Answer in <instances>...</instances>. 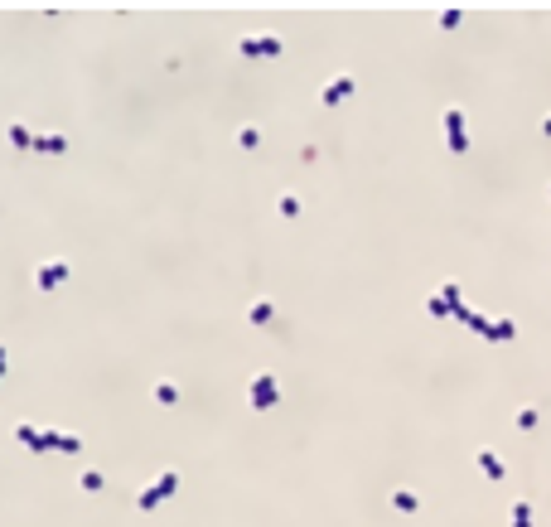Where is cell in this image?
I'll list each match as a JSON object with an SVG mask.
<instances>
[{"label": "cell", "mask_w": 551, "mask_h": 527, "mask_svg": "<svg viewBox=\"0 0 551 527\" xmlns=\"http://www.w3.org/2000/svg\"><path fill=\"white\" fill-rule=\"evenodd\" d=\"M247 397H252V407H256V412H271V407L281 402L276 373H256V378H252V392H247Z\"/></svg>", "instance_id": "cell-1"}, {"label": "cell", "mask_w": 551, "mask_h": 527, "mask_svg": "<svg viewBox=\"0 0 551 527\" xmlns=\"http://www.w3.org/2000/svg\"><path fill=\"white\" fill-rule=\"evenodd\" d=\"M174 489H179V474H174V469H165V474H160V479H155L140 498H135V508H140V513H150V508H155V503H165Z\"/></svg>", "instance_id": "cell-2"}, {"label": "cell", "mask_w": 551, "mask_h": 527, "mask_svg": "<svg viewBox=\"0 0 551 527\" xmlns=\"http://www.w3.org/2000/svg\"><path fill=\"white\" fill-rule=\"evenodd\" d=\"M237 54H242V58H281L286 44H281L276 34H261V39H237Z\"/></svg>", "instance_id": "cell-3"}, {"label": "cell", "mask_w": 551, "mask_h": 527, "mask_svg": "<svg viewBox=\"0 0 551 527\" xmlns=\"http://www.w3.org/2000/svg\"><path fill=\"white\" fill-rule=\"evenodd\" d=\"M445 136H450V150L454 155L469 150V131H464V111L459 106H445Z\"/></svg>", "instance_id": "cell-4"}, {"label": "cell", "mask_w": 551, "mask_h": 527, "mask_svg": "<svg viewBox=\"0 0 551 527\" xmlns=\"http://www.w3.org/2000/svg\"><path fill=\"white\" fill-rule=\"evenodd\" d=\"M63 281H68V261H63V257H54V261H44V266L34 271V286H39V291H58Z\"/></svg>", "instance_id": "cell-5"}, {"label": "cell", "mask_w": 551, "mask_h": 527, "mask_svg": "<svg viewBox=\"0 0 551 527\" xmlns=\"http://www.w3.org/2000/svg\"><path fill=\"white\" fill-rule=\"evenodd\" d=\"M474 464H479L493 484H503V479H508V464H503V460H498V450H488V445H484V450H474Z\"/></svg>", "instance_id": "cell-6"}, {"label": "cell", "mask_w": 551, "mask_h": 527, "mask_svg": "<svg viewBox=\"0 0 551 527\" xmlns=\"http://www.w3.org/2000/svg\"><path fill=\"white\" fill-rule=\"evenodd\" d=\"M348 97H353V78H334L329 88L320 92V102H324V106H338V102H348Z\"/></svg>", "instance_id": "cell-7"}, {"label": "cell", "mask_w": 551, "mask_h": 527, "mask_svg": "<svg viewBox=\"0 0 551 527\" xmlns=\"http://www.w3.org/2000/svg\"><path fill=\"white\" fill-rule=\"evenodd\" d=\"M5 140H10L15 150H34V136H29V126H19V121L5 126Z\"/></svg>", "instance_id": "cell-8"}, {"label": "cell", "mask_w": 551, "mask_h": 527, "mask_svg": "<svg viewBox=\"0 0 551 527\" xmlns=\"http://www.w3.org/2000/svg\"><path fill=\"white\" fill-rule=\"evenodd\" d=\"M34 150H44V155H63V150H68V136H58V131L34 136Z\"/></svg>", "instance_id": "cell-9"}, {"label": "cell", "mask_w": 551, "mask_h": 527, "mask_svg": "<svg viewBox=\"0 0 551 527\" xmlns=\"http://www.w3.org/2000/svg\"><path fill=\"white\" fill-rule=\"evenodd\" d=\"M513 334H518L513 319H488V334H484V339H488V343H508Z\"/></svg>", "instance_id": "cell-10"}, {"label": "cell", "mask_w": 551, "mask_h": 527, "mask_svg": "<svg viewBox=\"0 0 551 527\" xmlns=\"http://www.w3.org/2000/svg\"><path fill=\"white\" fill-rule=\"evenodd\" d=\"M271 315H276V305H271V300H252V310H247V319H252V324H271Z\"/></svg>", "instance_id": "cell-11"}, {"label": "cell", "mask_w": 551, "mask_h": 527, "mask_svg": "<svg viewBox=\"0 0 551 527\" xmlns=\"http://www.w3.org/2000/svg\"><path fill=\"white\" fill-rule=\"evenodd\" d=\"M392 503H397L402 513H416V508H421V498H416L411 489H392Z\"/></svg>", "instance_id": "cell-12"}, {"label": "cell", "mask_w": 551, "mask_h": 527, "mask_svg": "<svg viewBox=\"0 0 551 527\" xmlns=\"http://www.w3.org/2000/svg\"><path fill=\"white\" fill-rule=\"evenodd\" d=\"M155 402H160V407H174V402H179V387H174V382H155Z\"/></svg>", "instance_id": "cell-13"}, {"label": "cell", "mask_w": 551, "mask_h": 527, "mask_svg": "<svg viewBox=\"0 0 551 527\" xmlns=\"http://www.w3.org/2000/svg\"><path fill=\"white\" fill-rule=\"evenodd\" d=\"M237 145H242V150H256V145H261V131H256V126H242V131H237Z\"/></svg>", "instance_id": "cell-14"}, {"label": "cell", "mask_w": 551, "mask_h": 527, "mask_svg": "<svg viewBox=\"0 0 551 527\" xmlns=\"http://www.w3.org/2000/svg\"><path fill=\"white\" fill-rule=\"evenodd\" d=\"M15 440L29 445V450H39V430H34V425H15Z\"/></svg>", "instance_id": "cell-15"}, {"label": "cell", "mask_w": 551, "mask_h": 527, "mask_svg": "<svg viewBox=\"0 0 551 527\" xmlns=\"http://www.w3.org/2000/svg\"><path fill=\"white\" fill-rule=\"evenodd\" d=\"M426 310H431L436 319H441V315H450V305H445V295H441V291H436V295H426Z\"/></svg>", "instance_id": "cell-16"}, {"label": "cell", "mask_w": 551, "mask_h": 527, "mask_svg": "<svg viewBox=\"0 0 551 527\" xmlns=\"http://www.w3.org/2000/svg\"><path fill=\"white\" fill-rule=\"evenodd\" d=\"M78 489H88V494H97V489H102V469H88V474H83V484H78Z\"/></svg>", "instance_id": "cell-17"}, {"label": "cell", "mask_w": 551, "mask_h": 527, "mask_svg": "<svg viewBox=\"0 0 551 527\" xmlns=\"http://www.w3.org/2000/svg\"><path fill=\"white\" fill-rule=\"evenodd\" d=\"M464 15H459V5H450V10H441V29H454Z\"/></svg>", "instance_id": "cell-18"}, {"label": "cell", "mask_w": 551, "mask_h": 527, "mask_svg": "<svg viewBox=\"0 0 551 527\" xmlns=\"http://www.w3.org/2000/svg\"><path fill=\"white\" fill-rule=\"evenodd\" d=\"M276 209L286 213V218H295V213H300V199H295V194H281V204H276Z\"/></svg>", "instance_id": "cell-19"}, {"label": "cell", "mask_w": 551, "mask_h": 527, "mask_svg": "<svg viewBox=\"0 0 551 527\" xmlns=\"http://www.w3.org/2000/svg\"><path fill=\"white\" fill-rule=\"evenodd\" d=\"M518 425L532 430V425H537V407H523V412H518Z\"/></svg>", "instance_id": "cell-20"}, {"label": "cell", "mask_w": 551, "mask_h": 527, "mask_svg": "<svg viewBox=\"0 0 551 527\" xmlns=\"http://www.w3.org/2000/svg\"><path fill=\"white\" fill-rule=\"evenodd\" d=\"M58 450H63V455H78V450H83V440H78V435H63V440H58Z\"/></svg>", "instance_id": "cell-21"}, {"label": "cell", "mask_w": 551, "mask_h": 527, "mask_svg": "<svg viewBox=\"0 0 551 527\" xmlns=\"http://www.w3.org/2000/svg\"><path fill=\"white\" fill-rule=\"evenodd\" d=\"M542 136H551V116H542Z\"/></svg>", "instance_id": "cell-22"}, {"label": "cell", "mask_w": 551, "mask_h": 527, "mask_svg": "<svg viewBox=\"0 0 551 527\" xmlns=\"http://www.w3.org/2000/svg\"><path fill=\"white\" fill-rule=\"evenodd\" d=\"M0 378H5V343H0Z\"/></svg>", "instance_id": "cell-23"}, {"label": "cell", "mask_w": 551, "mask_h": 527, "mask_svg": "<svg viewBox=\"0 0 551 527\" xmlns=\"http://www.w3.org/2000/svg\"><path fill=\"white\" fill-rule=\"evenodd\" d=\"M547 194H551V179H547Z\"/></svg>", "instance_id": "cell-24"}]
</instances>
